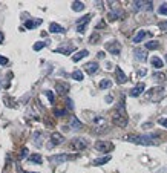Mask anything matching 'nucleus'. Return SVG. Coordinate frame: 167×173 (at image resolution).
Here are the masks:
<instances>
[{"mask_svg": "<svg viewBox=\"0 0 167 173\" xmlns=\"http://www.w3.org/2000/svg\"><path fill=\"white\" fill-rule=\"evenodd\" d=\"M112 121H114L117 126H120V127L127 126L129 118H127V113H126V109H124V98H121V101L118 103L117 110L114 112V115H112Z\"/></svg>", "mask_w": 167, "mask_h": 173, "instance_id": "2", "label": "nucleus"}, {"mask_svg": "<svg viewBox=\"0 0 167 173\" xmlns=\"http://www.w3.org/2000/svg\"><path fill=\"white\" fill-rule=\"evenodd\" d=\"M40 25H41L40 19H37V20H26V23H25L26 29H34V28H37V26H40Z\"/></svg>", "mask_w": 167, "mask_h": 173, "instance_id": "17", "label": "nucleus"}, {"mask_svg": "<svg viewBox=\"0 0 167 173\" xmlns=\"http://www.w3.org/2000/svg\"><path fill=\"white\" fill-rule=\"evenodd\" d=\"M106 101H107V103H112V96L107 95V96H106Z\"/></svg>", "mask_w": 167, "mask_h": 173, "instance_id": "45", "label": "nucleus"}, {"mask_svg": "<svg viewBox=\"0 0 167 173\" xmlns=\"http://www.w3.org/2000/svg\"><path fill=\"white\" fill-rule=\"evenodd\" d=\"M115 78H117V83H120V84H124V83L127 81L126 74L121 71V68H120V66H117V68H115Z\"/></svg>", "mask_w": 167, "mask_h": 173, "instance_id": "11", "label": "nucleus"}, {"mask_svg": "<svg viewBox=\"0 0 167 173\" xmlns=\"http://www.w3.org/2000/svg\"><path fill=\"white\" fill-rule=\"evenodd\" d=\"M166 95H167L166 88H153V89H150V92H147V96L152 101H159V100H163Z\"/></svg>", "mask_w": 167, "mask_h": 173, "instance_id": "3", "label": "nucleus"}, {"mask_svg": "<svg viewBox=\"0 0 167 173\" xmlns=\"http://www.w3.org/2000/svg\"><path fill=\"white\" fill-rule=\"evenodd\" d=\"M72 51H74V48H72V46H68V48L61 46V48H58V49H55V52H63L64 55H68V54H71Z\"/></svg>", "mask_w": 167, "mask_h": 173, "instance_id": "27", "label": "nucleus"}, {"mask_svg": "<svg viewBox=\"0 0 167 173\" xmlns=\"http://www.w3.org/2000/svg\"><path fill=\"white\" fill-rule=\"evenodd\" d=\"M144 89H146L144 83H139V84H137L130 92H129V95H130V96H139V95H141L143 92H144Z\"/></svg>", "mask_w": 167, "mask_h": 173, "instance_id": "12", "label": "nucleus"}, {"mask_svg": "<svg viewBox=\"0 0 167 173\" xmlns=\"http://www.w3.org/2000/svg\"><path fill=\"white\" fill-rule=\"evenodd\" d=\"M153 78L158 80V81H164V80H166V75H164V74H153Z\"/></svg>", "mask_w": 167, "mask_h": 173, "instance_id": "33", "label": "nucleus"}, {"mask_svg": "<svg viewBox=\"0 0 167 173\" xmlns=\"http://www.w3.org/2000/svg\"><path fill=\"white\" fill-rule=\"evenodd\" d=\"M26 156H28V149H23V150L20 152L19 158H20V159H23V158H26Z\"/></svg>", "mask_w": 167, "mask_h": 173, "instance_id": "38", "label": "nucleus"}, {"mask_svg": "<svg viewBox=\"0 0 167 173\" xmlns=\"http://www.w3.org/2000/svg\"><path fill=\"white\" fill-rule=\"evenodd\" d=\"M3 100L6 101V106H8V107H15V103H12V100H11L9 96H5Z\"/></svg>", "mask_w": 167, "mask_h": 173, "instance_id": "34", "label": "nucleus"}, {"mask_svg": "<svg viewBox=\"0 0 167 173\" xmlns=\"http://www.w3.org/2000/svg\"><path fill=\"white\" fill-rule=\"evenodd\" d=\"M89 55V51L88 49H81V51H78L77 54H75V55H72V61H80V60H83L84 57H88Z\"/></svg>", "mask_w": 167, "mask_h": 173, "instance_id": "14", "label": "nucleus"}, {"mask_svg": "<svg viewBox=\"0 0 167 173\" xmlns=\"http://www.w3.org/2000/svg\"><path fill=\"white\" fill-rule=\"evenodd\" d=\"M45 95L48 96V100H49L51 103H54V94H52V90H45Z\"/></svg>", "mask_w": 167, "mask_h": 173, "instance_id": "35", "label": "nucleus"}, {"mask_svg": "<svg viewBox=\"0 0 167 173\" xmlns=\"http://www.w3.org/2000/svg\"><path fill=\"white\" fill-rule=\"evenodd\" d=\"M34 143L37 145H41V133L40 132H35L34 133Z\"/></svg>", "mask_w": 167, "mask_h": 173, "instance_id": "32", "label": "nucleus"}, {"mask_svg": "<svg viewBox=\"0 0 167 173\" xmlns=\"http://www.w3.org/2000/svg\"><path fill=\"white\" fill-rule=\"evenodd\" d=\"M69 127L74 129V130H81V129H83V124H81V121H78L77 116H72V118H71V124H69Z\"/></svg>", "mask_w": 167, "mask_h": 173, "instance_id": "15", "label": "nucleus"}, {"mask_svg": "<svg viewBox=\"0 0 167 173\" xmlns=\"http://www.w3.org/2000/svg\"><path fill=\"white\" fill-rule=\"evenodd\" d=\"M72 147L75 150H84L88 147V139L86 138H74L72 139Z\"/></svg>", "mask_w": 167, "mask_h": 173, "instance_id": "8", "label": "nucleus"}, {"mask_svg": "<svg viewBox=\"0 0 167 173\" xmlns=\"http://www.w3.org/2000/svg\"><path fill=\"white\" fill-rule=\"evenodd\" d=\"M46 46V41H37L34 46H32V49L34 51H40V49H43V48Z\"/></svg>", "mask_w": 167, "mask_h": 173, "instance_id": "31", "label": "nucleus"}, {"mask_svg": "<svg viewBox=\"0 0 167 173\" xmlns=\"http://www.w3.org/2000/svg\"><path fill=\"white\" fill-rule=\"evenodd\" d=\"M29 161H31V163H35V164H41L43 163V158H41V155L34 153V155L29 156Z\"/></svg>", "mask_w": 167, "mask_h": 173, "instance_id": "22", "label": "nucleus"}, {"mask_svg": "<svg viewBox=\"0 0 167 173\" xmlns=\"http://www.w3.org/2000/svg\"><path fill=\"white\" fill-rule=\"evenodd\" d=\"M95 149L100 150V152H110L114 149V144L110 141H97L95 143Z\"/></svg>", "mask_w": 167, "mask_h": 173, "instance_id": "6", "label": "nucleus"}, {"mask_svg": "<svg viewBox=\"0 0 167 173\" xmlns=\"http://www.w3.org/2000/svg\"><path fill=\"white\" fill-rule=\"evenodd\" d=\"M64 141V138H63V135L61 133H58V132H54L51 135V143L48 144L49 147H54V145H58V144H61Z\"/></svg>", "mask_w": 167, "mask_h": 173, "instance_id": "9", "label": "nucleus"}, {"mask_svg": "<svg viewBox=\"0 0 167 173\" xmlns=\"http://www.w3.org/2000/svg\"><path fill=\"white\" fill-rule=\"evenodd\" d=\"M49 31L54 32V34H63L64 28H63L61 25H58V23H51V25H49Z\"/></svg>", "mask_w": 167, "mask_h": 173, "instance_id": "16", "label": "nucleus"}, {"mask_svg": "<svg viewBox=\"0 0 167 173\" xmlns=\"http://www.w3.org/2000/svg\"><path fill=\"white\" fill-rule=\"evenodd\" d=\"M118 15H120V12H115V11H110V12L107 14V20H109V21H115V20H118Z\"/></svg>", "mask_w": 167, "mask_h": 173, "instance_id": "29", "label": "nucleus"}, {"mask_svg": "<svg viewBox=\"0 0 167 173\" xmlns=\"http://www.w3.org/2000/svg\"><path fill=\"white\" fill-rule=\"evenodd\" d=\"M149 35H150L149 32H146V31H143V29H141L135 37H133V43H139V41H143V40L146 39V37H149Z\"/></svg>", "mask_w": 167, "mask_h": 173, "instance_id": "19", "label": "nucleus"}, {"mask_svg": "<svg viewBox=\"0 0 167 173\" xmlns=\"http://www.w3.org/2000/svg\"><path fill=\"white\" fill-rule=\"evenodd\" d=\"M150 64H152L155 69H161L164 66V63H163V60H161L159 57H152L150 58Z\"/></svg>", "mask_w": 167, "mask_h": 173, "instance_id": "18", "label": "nucleus"}, {"mask_svg": "<svg viewBox=\"0 0 167 173\" xmlns=\"http://www.w3.org/2000/svg\"><path fill=\"white\" fill-rule=\"evenodd\" d=\"M157 138H158L157 135H127L124 139L129 143H135L141 145H155L158 144Z\"/></svg>", "mask_w": 167, "mask_h": 173, "instance_id": "1", "label": "nucleus"}, {"mask_svg": "<svg viewBox=\"0 0 167 173\" xmlns=\"http://www.w3.org/2000/svg\"><path fill=\"white\" fill-rule=\"evenodd\" d=\"M109 161H110V156L107 155V156H104V158L95 159V161H94V165H103V164H106V163H109Z\"/></svg>", "mask_w": 167, "mask_h": 173, "instance_id": "25", "label": "nucleus"}, {"mask_svg": "<svg viewBox=\"0 0 167 173\" xmlns=\"http://www.w3.org/2000/svg\"><path fill=\"white\" fill-rule=\"evenodd\" d=\"M133 54H135V58H137V60H139V61H146V60H147V54H146V51L137 49Z\"/></svg>", "mask_w": 167, "mask_h": 173, "instance_id": "20", "label": "nucleus"}, {"mask_svg": "<svg viewBox=\"0 0 167 173\" xmlns=\"http://www.w3.org/2000/svg\"><path fill=\"white\" fill-rule=\"evenodd\" d=\"M132 8L133 9H152V2H132Z\"/></svg>", "mask_w": 167, "mask_h": 173, "instance_id": "10", "label": "nucleus"}, {"mask_svg": "<svg viewBox=\"0 0 167 173\" xmlns=\"http://www.w3.org/2000/svg\"><path fill=\"white\" fill-rule=\"evenodd\" d=\"M158 123H159L163 127H166V129H167V118H159V120H158Z\"/></svg>", "mask_w": 167, "mask_h": 173, "instance_id": "39", "label": "nucleus"}, {"mask_svg": "<svg viewBox=\"0 0 167 173\" xmlns=\"http://www.w3.org/2000/svg\"><path fill=\"white\" fill-rule=\"evenodd\" d=\"M106 49L109 51L110 54H114V55H120L121 45L118 41H109V43H106Z\"/></svg>", "mask_w": 167, "mask_h": 173, "instance_id": "7", "label": "nucleus"}, {"mask_svg": "<svg viewBox=\"0 0 167 173\" xmlns=\"http://www.w3.org/2000/svg\"><path fill=\"white\" fill-rule=\"evenodd\" d=\"M98 39H100V35H98V34H94V35H90L89 41H90V43H94V45H95V43H98Z\"/></svg>", "mask_w": 167, "mask_h": 173, "instance_id": "36", "label": "nucleus"}, {"mask_svg": "<svg viewBox=\"0 0 167 173\" xmlns=\"http://www.w3.org/2000/svg\"><path fill=\"white\" fill-rule=\"evenodd\" d=\"M159 48V41L157 40H150L146 43V49H158Z\"/></svg>", "mask_w": 167, "mask_h": 173, "instance_id": "24", "label": "nucleus"}, {"mask_svg": "<svg viewBox=\"0 0 167 173\" xmlns=\"http://www.w3.org/2000/svg\"><path fill=\"white\" fill-rule=\"evenodd\" d=\"M75 155H66V153H61V155H52L49 156V161L52 164H61L64 161H69V159H74Z\"/></svg>", "mask_w": 167, "mask_h": 173, "instance_id": "4", "label": "nucleus"}, {"mask_svg": "<svg viewBox=\"0 0 167 173\" xmlns=\"http://www.w3.org/2000/svg\"><path fill=\"white\" fill-rule=\"evenodd\" d=\"M90 19H92V14H88V15H84V17L77 20V31L80 32V34H84L86 26H88V23L90 21Z\"/></svg>", "mask_w": 167, "mask_h": 173, "instance_id": "5", "label": "nucleus"}, {"mask_svg": "<svg viewBox=\"0 0 167 173\" xmlns=\"http://www.w3.org/2000/svg\"><path fill=\"white\" fill-rule=\"evenodd\" d=\"M25 173H34V172H25Z\"/></svg>", "mask_w": 167, "mask_h": 173, "instance_id": "46", "label": "nucleus"}, {"mask_svg": "<svg viewBox=\"0 0 167 173\" xmlns=\"http://www.w3.org/2000/svg\"><path fill=\"white\" fill-rule=\"evenodd\" d=\"M72 78L77 80V81H83V72L78 71V69H77V71H74L72 72Z\"/></svg>", "mask_w": 167, "mask_h": 173, "instance_id": "28", "label": "nucleus"}, {"mask_svg": "<svg viewBox=\"0 0 167 173\" xmlns=\"http://www.w3.org/2000/svg\"><path fill=\"white\" fill-rule=\"evenodd\" d=\"M71 8H72V11H75V12H80V11L84 9V3L83 2H74Z\"/></svg>", "mask_w": 167, "mask_h": 173, "instance_id": "21", "label": "nucleus"}, {"mask_svg": "<svg viewBox=\"0 0 167 173\" xmlns=\"http://www.w3.org/2000/svg\"><path fill=\"white\" fill-rule=\"evenodd\" d=\"M158 12H159L161 15H167V2H164V3H161V5H159Z\"/></svg>", "mask_w": 167, "mask_h": 173, "instance_id": "30", "label": "nucleus"}, {"mask_svg": "<svg viewBox=\"0 0 167 173\" xmlns=\"http://www.w3.org/2000/svg\"><path fill=\"white\" fill-rule=\"evenodd\" d=\"M66 103H68V107H69V109H72V107H74V104H72V100H68Z\"/></svg>", "mask_w": 167, "mask_h": 173, "instance_id": "43", "label": "nucleus"}, {"mask_svg": "<svg viewBox=\"0 0 167 173\" xmlns=\"http://www.w3.org/2000/svg\"><path fill=\"white\" fill-rule=\"evenodd\" d=\"M54 113H55V116H63L64 113H66V110H64V109H55Z\"/></svg>", "mask_w": 167, "mask_h": 173, "instance_id": "37", "label": "nucleus"}, {"mask_svg": "<svg viewBox=\"0 0 167 173\" xmlns=\"http://www.w3.org/2000/svg\"><path fill=\"white\" fill-rule=\"evenodd\" d=\"M166 61H167V54H166Z\"/></svg>", "mask_w": 167, "mask_h": 173, "instance_id": "47", "label": "nucleus"}, {"mask_svg": "<svg viewBox=\"0 0 167 173\" xmlns=\"http://www.w3.org/2000/svg\"><path fill=\"white\" fill-rule=\"evenodd\" d=\"M159 28L163 29V31H167V21H161V23H159Z\"/></svg>", "mask_w": 167, "mask_h": 173, "instance_id": "41", "label": "nucleus"}, {"mask_svg": "<svg viewBox=\"0 0 167 173\" xmlns=\"http://www.w3.org/2000/svg\"><path fill=\"white\" fill-rule=\"evenodd\" d=\"M3 40H5V35H3V32L0 31V43H3Z\"/></svg>", "mask_w": 167, "mask_h": 173, "instance_id": "44", "label": "nucleus"}, {"mask_svg": "<svg viewBox=\"0 0 167 173\" xmlns=\"http://www.w3.org/2000/svg\"><path fill=\"white\" fill-rule=\"evenodd\" d=\"M97 55H98V58H104V57H106V54H104L103 51H100L98 54H97Z\"/></svg>", "mask_w": 167, "mask_h": 173, "instance_id": "42", "label": "nucleus"}, {"mask_svg": "<svg viewBox=\"0 0 167 173\" xmlns=\"http://www.w3.org/2000/svg\"><path fill=\"white\" fill-rule=\"evenodd\" d=\"M55 88H57V90L60 92V94H66V92H68V89H69V86H68L66 83H60V81H58Z\"/></svg>", "mask_w": 167, "mask_h": 173, "instance_id": "23", "label": "nucleus"}, {"mask_svg": "<svg viewBox=\"0 0 167 173\" xmlns=\"http://www.w3.org/2000/svg\"><path fill=\"white\" fill-rule=\"evenodd\" d=\"M8 58L6 57H2V55H0V64H8Z\"/></svg>", "mask_w": 167, "mask_h": 173, "instance_id": "40", "label": "nucleus"}, {"mask_svg": "<svg viewBox=\"0 0 167 173\" xmlns=\"http://www.w3.org/2000/svg\"><path fill=\"white\" fill-rule=\"evenodd\" d=\"M84 71L88 72V74H95L97 71H98V63H95V61H90V63H86L84 64Z\"/></svg>", "mask_w": 167, "mask_h": 173, "instance_id": "13", "label": "nucleus"}, {"mask_svg": "<svg viewBox=\"0 0 167 173\" xmlns=\"http://www.w3.org/2000/svg\"><path fill=\"white\" fill-rule=\"evenodd\" d=\"M109 88H112V81L109 78H104L100 81V89H109Z\"/></svg>", "mask_w": 167, "mask_h": 173, "instance_id": "26", "label": "nucleus"}]
</instances>
